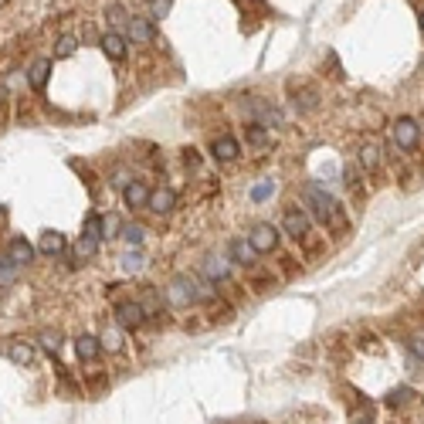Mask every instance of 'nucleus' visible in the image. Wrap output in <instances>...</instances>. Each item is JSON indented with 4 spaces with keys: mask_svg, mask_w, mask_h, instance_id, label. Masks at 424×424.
<instances>
[{
    "mask_svg": "<svg viewBox=\"0 0 424 424\" xmlns=\"http://www.w3.org/2000/svg\"><path fill=\"white\" fill-rule=\"evenodd\" d=\"M302 211H306L313 221H319L323 228L343 224V207L336 204V197H333L323 183H316V180H309V183L302 187Z\"/></svg>",
    "mask_w": 424,
    "mask_h": 424,
    "instance_id": "obj_1",
    "label": "nucleus"
},
{
    "mask_svg": "<svg viewBox=\"0 0 424 424\" xmlns=\"http://www.w3.org/2000/svg\"><path fill=\"white\" fill-rule=\"evenodd\" d=\"M167 302L176 309H190L200 302V278L197 275H176L167 285Z\"/></svg>",
    "mask_w": 424,
    "mask_h": 424,
    "instance_id": "obj_2",
    "label": "nucleus"
},
{
    "mask_svg": "<svg viewBox=\"0 0 424 424\" xmlns=\"http://www.w3.org/2000/svg\"><path fill=\"white\" fill-rule=\"evenodd\" d=\"M309 231H313V217L299 207V204H289L282 211V235H289L292 241H309Z\"/></svg>",
    "mask_w": 424,
    "mask_h": 424,
    "instance_id": "obj_3",
    "label": "nucleus"
},
{
    "mask_svg": "<svg viewBox=\"0 0 424 424\" xmlns=\"http://www.w3.org/2000/svg\"><path fill=\"white\" fill-rule=\"evenodd\" d=\"M245 109H248V116H252L258 126H265V129H278V126H285V116H282V109H275L268 98H245Z\"/></svg>",
    "mask_w": 424,
    "mask_h": 424,
    "instance_id": "obj_4",
    "label": "nucleus"
},
{
    "mask_svg": "<svg viewBox=\"0 0 424 424\" xmlns=\"http://www.w3.org/2000/svg\"><path fill=\"white\" fill-rule=\"evenodd\" d=\"M278 238H282V231L275 228V224H268V221H261V224H254L252 235H248V245H252L254 254H271L278 248Z\"/></svg>",
    "mask_w": 424,
    "mask_h": 424,
    "instance_id": "obj_5",
    "label": "nucleus"
},
{
    "mask_svg": "<svg viewBox=\"0 0 424 424\" xmlns=\"http://www.w3.org/2000/svg\"><path fill=\"white\" fill-rule=\"evenodd\" d=\"M394 143H397V150L414 153L418 143H421V126H418L411 116H401V119L394 122Z\"/></svg>",
    "mask_w": 424,
    "mask_h": 424,
    "instance_id": "obj_6",
    "label": "nucleus"
},
{
    "mask_svg": "<svg viewBox=\"0 0 424 424\" xmlns=\"http://www.w3.org/2000/svg\"><path fill=\"white\" fill-rule=\"evenodd\" d=\"M116 323H119V330H140V326H146V313L136 299H119L116 302Z\"/></svg>",
    "mask_w": 424,
    "mask_h": 424,
    "instance_id": "obj_7",
    "label": "nucleus"
},
{
    "mask_svg": "<svg viewBox=\"0 0 424 424\" xmlns=\"http://www.w3.org/2000/svg\"><path fill=\"white\" fill-rule=\"evenodd\" d=\"M150 183L146 180H140V176H133L126 187H122V204L129 207V211H146V204H150Z\"/></svg>",
    "mask_w": 424,
    "mask_h": 424,
    "instance_id": "obj_8",
    "label": "nucleus"
},
{
    "mask_svg": "<svg viewBox=\"0 0 424 424\" xmlns=\"http://www.w3.org/2000/svg\"><path fill=\"white\" fill-rule=\"evenodd\" d=\"M98 44H102V51H105L109 62H126V55H129V38H126L122 31H109V34H102Z\"/></svg>",
    "mask_w": 424,
    "mask_h": 424,
    "instance_id": "obj_9",
    "label": "nucleus"
},
{
    "mask_svg": "<svg viewBox=\"0 0 424 424\" xmlns=\"http://www.w3.org/2000/svg\"><path fill=\"white\" fill-rule=\"evenodd\" d=\"M200 271H204V278H207L211 285H224V282L231 278V261H228L224 254H207Z\"/></svg>",
    "mask_w": 424,
    "mask_h": 424,
    "instance_id": "obj_10",
    "label": "nucleus"
},
{
    "mask_svg": "<svg viewBox=\"0 0 424 424\" xmlns=\"http://www.w3.org/2000/svg\"><path fill=\"white\" fill-rule=\"evenodd\" d=\"M126 38L136 41V44H153V41H157V24H153L150 17H129Z\"/></svg>",
    "mask_w": 424,
    "mask_h": 424,
    "instance_id": "obj_11",
    "label": "nucleus"
},
{
    "mask_svg": "<svg viewBox=\"0 0 424 424\" xmlns=\"http://www.w3.org/2000/svg\"><path fill=\"white\" fill-rule=\"evenodd\" d=\"M211 157H214L217 163H235V160L241 157V143H238L235 136H214Z\"/></svg>",
    "mask_w": 424,
    "mask_h": 424,
    "instance_id": "obj_12",
    "label": "nucleus"
},
{
    "mask_svg": "<svg viewBox=\"0 0 424 424\" xmlns=\"http://www.w3.org/2000/svg\"><path fill=\"white\" fill-rule=\"evenodd\" d=\"M3 353H7V360L17 363V367H31V363L38 360V349H34V343H27V339H10V343L3 346Z\"/></svg>",
    "mask_w": 424,
    "mask_h": 424,
    "instance_id": "obj_13",
    "label": "nucleus"
},
{
    "mask_svg": "<svg viewBox=\"0 0 424 424\" xmlns=\"http://www.w3.org/2000/svg\"><path fill=\"white\" fill-rule=\"evenodd\" d=\"M34 254H38V248H34L27 238H21V235H14V238L7 241V258H10L14 265H21V268H24V265H31V261H34Z\"/></svg>",
    "mask_w": 424,
    "mask_h": 424,
    "instance_id": "obj_14",
    "label": "nucleus"
},
{
    "mask_svg": "<svg viewBox=\"0 0 424 424\" xmlns=\"http://www.w3.org/2000/svg\"><path fill=\"white\" fill-rule=\"evenodd\" d=\"M51 65H55L51 58H34V62H31V68H27V85H31L38 95L48 88V79H51Z\"/></svg>",
    "mask_w": 424,
    "mask_h": 424,
    "instance_id": "obj_15",
    "label": "nucleus"
},
{
    "mask_svg": "<svg viewBox=\"0 0 424 424\" xmlns=\"http://www.w3.org/2000/svg\"><path fill=\"white\" fill-rule=\"evenodd\" d=\"M173 207H176V190H173V187H153V190H150L146 211H153V214H170Z\"/></svg>",
    "mask_w": 424,
    "mask_h": 424,
    "instance_id": "obj_16",
    "label": "nucleus"
},
{
    "mask_svg": "<svg viewBox=\"0 0 424 424\" xmlns=\"http://www.w3.org/2000/svg\"><path fill=\"white\" fill-rule=\"evenodd\" d=\"M228 252H231V265H241V268H254V261H258V254L252 252V245L245 241V238H235L231 245H228Z\"/></svg>",
    "mask_w": 424,
    "mask_h": 424,
    "instance_id": "obj_17",
    "label": "nucleus"
},
{
    "mask_svg": "<svg viewBox=\"0 0 424 424\" xmlns=\"http://www.w3.org/2000/svg\"><path fill=\"white\" fill-rule=\"evenodd\" d=\"M75 356L82 360V363H95L98 356H102V343H98V336H79L75 339Z\"/></svg>",
    "mask_w": 424,
    "mask_h": 424,
    "instance_id": "obj_18",
    "label": "nucleus"
},
{
    "mask_svg": "<svg viewBox=\"0 0 424 424\" xmlns=\"http://www.w3.org/2000/svg\"><path fill=\"white\" fill-rule=\"evenodd\" d=\"M360 167L377 176V173L384 170V150H380V146H373V143H367V146L360 150Z\"/></svg>",
    "mask_w": 424,
    "mask_h": 424,
    "instance_id": "obj_19",
    "label": "nucleus"
},
{
    "mask_svg": "<svg viewBox=\"0 0 424 424\" xmlns=\"http://www.w3.org/2000/svg\"><path fill=\"white\" fill-rule=\"evenodd\" d=\"M136 302L143 306L146 316H163V299H160V292H157L153 285H143V292H140Z\"/></svg>",
    "mask_w": 424,
    "mask_h": 424,
    "instance_id": "obj_20",
    "label": "nucleus"
},
{
    "mask_svg": "<svg viewBox=\"0 0 424 424\" xmlns=\"http://www.w3.org/2000/svg\"><path fill=\"white\" fill-rule=\"evenodd\" d=\"M65 248H68V241H65V235H62V231H44V235H41V241H38V252L48 254V258H51V254H62Z\"/></svg>",
    "mask_w": 424,
    "mask_h": 424,
    "instance_id": "obj_21",
    "label": "nucleus"
},
{
    "mask_svg": "<svg viewBox=\"0 0 424 424\" xmlns=\"http://www.w3.org/2000/svg\"><path fill=\"white\" fill-rule=\"evenodd\" d=\"M245 143H252L258 150H268V146H271V129H265V126H258V122L245 126Z\"/></svg>",
    "mask_w": 424,
    "mask_h": 424,
    "instance_id": "obj_22",
    "label": "nucleus"
},
{
    "mask_svg": "<svg viewBox=\"0 0 424 424\" xmlns=\"http://www.w3.org/2000/svg\"><path fill=\"white\" fill-rule=\"evenodd\" d=\"M21 278V265H14L7 254H0V289H10Z\"/></svg>",
    "mask_w": 424,
    "mask_h": 424,
    "instance_id": "obj_23",
    "label": "nucleus"
},
{
    "mask_svg": "<svg viewBox=\"0 0 424 424\" xmlns=\"http://www.w3.org/2000/svg\"><path fill=\"white\" fill-rule=\"evenodd\" d=\"M98 343H102V349L119 353V349H122V330H119V326H105V330L98 333Z\"/></svg>",
    "mask_w": 424,
    "mask_h": 424,
    "instance_id": "obj_24",
    "label": "nucleus"
},
{
    "mask_svg": "<svg viewBox=\"0 0 424 424\" xmlns=\"http://www.w3.org/2000/svg\"><path fill=\"white\" fill-rule=\"evenodd\" d=\"M79 51V38L75 34H62L58 41H55V58L62 62V58H72Z\"/></svg>",
    "mask_w": 424,
    "mask_h": 424,
    "instance_id": "obj_25",
    "label": "nucleus"
},
{
    "mask_svg": "<svg viewBox=\"0 0 424 424\" xmlns=\"http://www.w3.org/2000/svg\"><path fill=\"white\" fill-rule=\"evenodd\" d=\"M343 180H346V190H349V194H356V197H363V194H367V190H363L360 167H346V170H343Z\"/></svg>",
    "mask_w": 424,
    "mask_h": 424,
    "instance_id": "obj_26",
    "label": "nucleus"
},
{
    "mask_svg": "<svg viewBox=\"0 0 424 424\" xmlns=\"http://www.w3.org/2000/svg\"><path fill=\"white\" fill-rule=\"evenodd\" d=\"M105 17H109L112 27H129V10H126L122 3H109V7H105Z\"/></svg>",
    "mask_w": 424,
    "mask_h": 424,
    "instance_id": "obj_27",
    "label": "nucleus"
},
{
    "mask_svg": "<svg viewBox=\"0 0 424 424\" xmlns=\"http://www.w3.org/2000/svg\"><path fill=\"white\" fill-rule=\"evenodd\" d=\"M146 268V254L143 252H126L122 254V271L133 275V271H143Z\"/></svg>",
    "mask_w": 424,
    "mask_h": 424,
    "instance_id": "obj_28",
    "label": "nucleus"
},
{
    "mask_svg": "<svg viewBox=\"0 0 424 424\" xmlns=\"http://www.w3.org/2000/svg\"><path fill=\"white\" fill-rule=\"evenodd\" d=\"M275 285V275L271 271H252L248 275V289H254V292H268Z\"/></svg>",
    "mask_w": 424,
    "mask_h": 424,
    "instance_id": "obj_29",
    "label": "nucleus"
},
{
    "mask_svg": "<svg viewBox=\"0 0 424 424\" xmlns=\"http://www.w3.org/2000/svg\"><path fill=\"white\" fill-rule=\"evenodd\" d=\"M82 235L95 238V241H102V238H105V228H102V214H88V217H85Z\"/></svg>",
    "mask_w": 424,
    "mask_h": 424,
    "instance_id": "obj_30",
    "label": "nucleus"
},
{
    "mask_svg": "<svg viewBox=\"0 0 424 424\" xmlns=\"http://www.w3.org/2000/svg\"><path fill=\"white\" fill-rule=\"evenodd\" d=\"M119 238L126 241V245H143V238H146V231L140 228V224H122V231H119Z\"/></svg>",
    "mask_w": 424,
    "mask_h": 424,
    "instance_id": "obj_31",
    "label": "nucleus"
},
{
    "mask_svg": "<svg viewBox=\"0 0 424 424\" xmlns=\"http://www.w3.org/2000/svg\"><path fill=\"white\" fill-rule=\"evenodd\" d=\"M411 397H414V390H411V387H394V390L387 394V401H384V404H387V408H401V404H408Z\"/></svg>",
    "mask_w": 424,
    "mask_h": 424,
    "instance_id": "obj_32",
    "label": "nucleus"
},
{
    "mask_svg": "<svg viewBox=\"0 0 424 424\" xmlns=\"http://www.w3.org/2000/svg\"><path fill=\"white\" fill-rule=\"evenodd\" d=\"M75 254H79V258H95V254H98V241L82 235V238L75 241Z\"/></svg>",
    "mask_w": 424,
    "mask_h": 424,
    "instance_id": "obj_33",
    "label": "nucleus"
},
{
    "mask_svg": "<svg viewBox=\"0 0 424 424\" xmlns=\"http://www.w3.org/2000/svg\"><path fill=\"white\" fill-rule=\"evenodd\" d=\"M170 7H173V0H150V21H153V24L163 21L170 14Z\"/></svg>",
    "mask_w": 424,
    "mask_h": 424,
    "instance_id": "obj_34",
    "label": "nucleus"
},
{
    "mask_svg": "<svg viewBox=\"0 0 424 424\" xmlns=\"http://www.w3.org/2000/svg\"><path fill=\"white\" fill-rule=\"evenodd\" d=\"M41 346H44V353H51V356H55V353L62 349V333H51V330H48V333H41Z\"/></svg>",
    "mask_w": 424,
    "mask_h": 424,
    "instance_id": "obj_35",
    "label": "nucleus"
},
{
    "mask_svg": "<svg viewBox=\"0 0 424 424\" xmlns=\"http://www.w3.org/2000/svg\"><path fill=\"white\" fill-rule=\"evenodd\" d=\"M129 180H133V173H129V170H116V173L109 176V187H116V190L122 194V187H126Z\"/></svg>",
    "mask_w": 424,
    "mask_h": 424,
    "instance_id": "obj_36",
    "label": "nucleus"
},
{
    "mask_svg": "<svg viewBox=\"0 0 424 424\" xmlns=\"http://www.w3.org/2000/svg\"><path fill=\"white\" fill-rule=\"evenodd\" d=\"M102 228H105V238H119V231H122V224H119V217H116V214L102 217Z\"/></svg>",
    "mask_w": 424,
    "mask_h": 424,
    "instance_id": "obj_37",
    "label": "nucleus"
},
{
    "mask_svg": "<svg viewBox=\"0 0 424 424\" xmlns=\"http://www.w3.org/2000/svg\"><path fill=\"white\" fill-rule=\"evenodd\" d=\"M180 153H183V163H187L190 170H197V167H200V153H197L194 146H187V150H180Z\"/></svg>",
    "mask_w": 424,
    "mask_h": 424,
    "instance_id": "obj_38",
    "label": "nucleus"
},
{
    "mask_svg": "<svg viewBox=\"0 0 424 424\" xmlns=\"http://www.w3.org/2000/svg\"><path fill=\"white\" fill-rule=\"evenodd\" d=\"M271 190H275V183H271V180H265V183H258V187L252 190V197H254V200H265Z\"/></svg>",
    "mask_w": 424,
    "mask_h": 424,
    "instance_id": "obj_39",
    "label": "nucleus"
},
{
    "mask_svg": "<svg viewBox=\"0 0 424 424\" xmlns=\"http://www.w3.org/2000/svg\"><path fill=\"white\" fill-rule=\"evenodd\" d=\"M408 346H411V353H414V356H421V360H424V336H414Z\"/></svg>",
    "mask_w": 424,
    "mask_h": 424,
    "instance_id": "obj_40",
    "label": "nucleus"
},
{
    "mask_svg": "<svg viewBox=\"0 0 424 424\" xmlns=\"http://www.w3.org/2000/svg\"><path fill=\"white\" fill-rule=\"evenodd\" d=\"M109 384V377L105 373H95V377H88V387H105Z\"/></svg>",
    "mask_w": 424,
    "mask_h": 424,
    "instance_id": "obj_41",
    "label": "nucleus"
},
{
    "mask_svg": "<svg viewBox=\"0 0 424 424\" xmlns=\"http://www.w3.org/2000/svg\"><path fill=\"white\" fill-rule=\"evenodd\" d=\"M353 424H373V418H370V411H363V414H356V418H353Z\"/></svg>",
    "mask_w": 424,
    "mask_h": 424,
    "instance_id": "obj_42",
    "label": "nucleus"
},
{
    "mask_svg": "<svg viewBox=\"0 0 424 424\" xmlns=\"http://www.w3.org/2000/svg\"><path fill=\"white\" fill-rule=\"evenodd\" d=\"M82 38H85V41H95L98 34H95V27H85V31H82Z\"/></svg>",
    "mask_w": 424,
    "mask_h": 424,
    "instance_id": "obj_43",
    "label": "nucleus"
},
{
    "mask_svg": "<svg viewBox=\"0 0 424 424\" xmlns=\"http://www.w3.org/2000/svg\"><path fill=\"white\" fill-rule=\"evenodd\" d=\"M421 34H424V10H421Z\"/></svg>",
    "mask_w": 424,
    "mask_h": 424,
    "instance_id": "obj_44",
    "label": "nucleus"
}]
</instances>
